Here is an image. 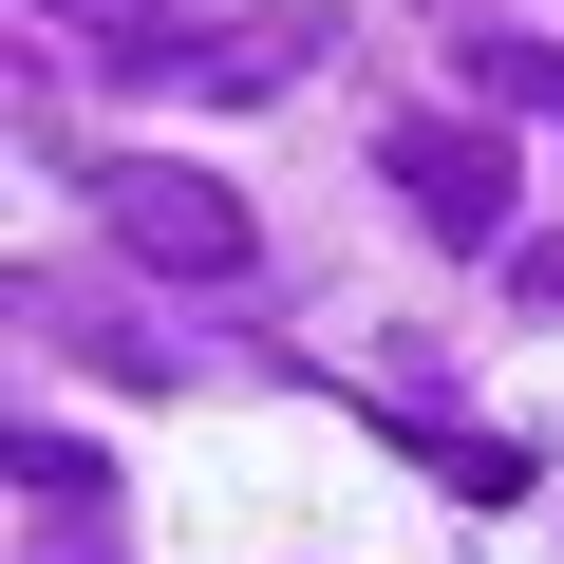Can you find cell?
I'll return each mask as SVG.
<instances>
[{"label":"cell","mask_w":564,"mask_h":564,"mask_svg":"<svg viewBox=\"0 0 564 564\" xmlns=\"http://www.w3.org/2000/svg\"><path fill=\"white\" fill-rule=\"evenodd\" d=\"M377 170H395V207H414L433 245H508V132H470V113H395Z\"/></svg>","instance_id":"obj_1"},{"label":"cell","mask_w":564,"mask_h":564,"mask_svg":"<svg viewBox=\"0 0 564 564\" xmlns=\"http://www.w3.org/2000/svg\"><path fill=\"white\" fill-rule=\"evenodd\" d=\"M113 245H132V263H170V282H226V263H245V188H207V170L132 151V170H113Z\"/></svg>","instance_id":"obj_2"},{"label":"cell","mask_w":564,"mask_h":564,"mask_svg":"<svg viewBox=\"0 0 564 564\" xmlns=\"http://www.w3.org/2000/svg\"><path fill=\"white\" fill-rule=\"evenodd\" d=\"M377 414H395V395H377ZM395 452H414L433 489H470V508H508V489H527V452H508V433H433V414H395Z\"/></svg>","instance_id":"obj_3"},{"label":"cell","mask_w":564,"mask_h":564,"mask_svg":"<svg viewBox=\"0 0 564 564\" xmlns=\"http://www.w3.org/2000/svg\"><path fill=\"white\" fill-rule=\"evenodd\" d=\"M0 470H20V508H95V452L39 433V414H20V452H0Z\"/></svg>","instance_id":"obj_4"},{"label":"cell","mask_w":564,"mask_h":564,"mask_svg":"<svg viewBox=\"0 0 564 564\" xmlns=\"http://www.w3.org/2000/svg\"><path fill=\"white\" fill-rule=\"evenodd\" d=\"M508 282H527V302H545V321H564V245H527V263H508Z\"/></svg>","instance_id":"obj_5"}]
</instances>
